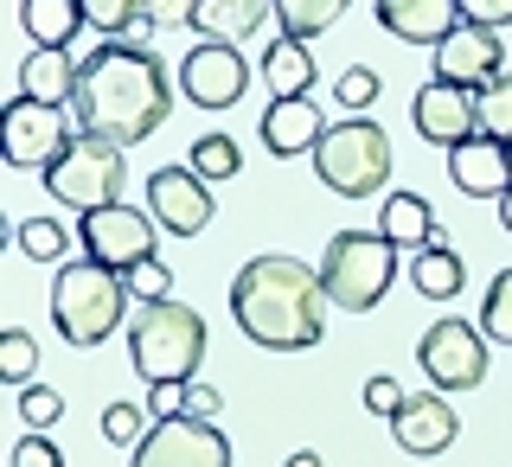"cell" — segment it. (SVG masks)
<instances>
[{
  "instance_id": "19",
  "label": "cell",
  "mask_w": 512,
  "mask_h": 467,
  "mask_svg": "<svg viewBox=\"0 0 512 467\" xmlns=\"http://www.w3.org/2000/svg\"><path fill=\"white\" fill-rule=\"evenodd\" d=\"M378 26L410 45H442L461 26V0H378Z\"/></svg>"
},
{
  "instance_id": "9",
  "label": "cell",
  "mask_w": 512,
  "mask_h": 467,
  "mask_svg": "<svg viewBox=\"0 0 512 467\" xmlns=\"http://www.w3.org/2000/svg\"><path fill=\"white\" fill-rule=\"evenodd\" d=\"M84 250H90V263H109V269H141V263H154V231L160 224L148 212H135V205H109V212H90L84 224Z\"/></svg>"
},
{
  "instance_id": "40",
  "label": "cell",
  "mask_w": 512,
  "mask_h": 467,
  "mask_svg": "<svg viewBox=\"0 0 512 467\" xmlns=\"http://www.w3.org/2000/svg\"><path fill=\"white\" fill-rule=\"evenodd\" d=\"M192 13H199V0H148V26H192Z\"/></svg>"
},
{
  "instance_id": "33",
  "label": "cell",
  "mask_w": 512,
  "mask_h": 467,
  "mask_svg": "<svg viewBox=\"0 0 512 467\" xmlns=\"http://www.w3.org/2000/svg\"><path fill=\"white\" fill-rule=\"evenodd\" d=\"M148 410H141V404H109L103 410V436L109 442H128V448H141V442H148Z\"/></svg>"
},
{
  "instance_id": "7",
  "label": "cell",
  "mask_w": 512,
  "mask_h": 467,
  "mask_svg": "<svg viewBox=\"0 0 512 467\" xmlns=\"http://www.w3.org/2000/svg\"><path fill=\"white\" fill-rule=\"evenodd\" d=\"M314 173L346 199H372V192L391 180V135L372 116H346L320 135L314 148Z\"/></svg>"
},
{
  "instance_id": "31",
  "label": "cell",
  "mask_w": 512,
  "mask_h": 467,
  "mask_svg": "<svg viewBox=\"0 0 512 467\" xmlns=\"http://www.w3.org/2000/svg\"><path fill=\"white\" fill-rule=\"evenodd\" d=\"M480 333H487V340H500V346H512V269L493 276L487 308H480Z\"/></svg>"
},
{
  "instance_id": "35",
  "label": "cell",
  "mask_w": 512,
  "mask_h": 467,
  "mask_svg": "<svg viewBox=\"0 0 512 467\" xmlns=\"http://www.w3.org/2000/svg\"><path fill=\"white\" fill-rule=\"evenodd\" d=\"M128 295H141V301H167V295H173V269L160 263V256H154V263H141V269H128Z\"/></svg>"
},
{
  "instance_id": "22",
  "label": "cell",
  "mask_w": 512,
  "mask_h": 467,
  "mask_svg": "<svg viewBox=\"0 0 512 467\" xmlns=\"http://www.w3.org/2000/svg\"><path fill=\"white\" fill-rule=\"evenodd\" d=\"M378 237L391 250H429L436 244V212H429V199H416V192H391L378 212Z\"/></svg>"
},
{
  "instance_id": "10",
  "label": "cell",
  "mask_w": 512,
  "mask_h": 467,
  "mask_svg": "<svg viewBox=\"0 0 512 467\" xmlns=\"http://www.w3.org/2000/svg\"><path fill=\"white\" fill-rule=\"evenodd\" d=\"M128 467H231V442L199 416H173V423L148 429V442L135 448Z\"/></svg>"
},
{
  "instance_id": "36",
  "label": "cell",
  "mask_w": 512,
  "mask_h": 467,
  "mask_svg": "<svg viewBox=\"0 0 512 467\" xmlns=\"http://www.w3.org/2000/svg\"><path fill=\"white\" fill-rule=\"evenodd\" d=\"M378 96V71H365V64H352V71L340 77V109H365Z\"/></svg>"
},
{
  "instance_id": "43",
  "label": "cell",
  "mask_w": 512,
  "mask_h": 467,
  "mask_svg": "<svg viewBox=\"0 0 512 467\" xmlns=\"http://www.w3.org/2000/svg\"><path fill=\"white\" fill-rule=\"evenodd\" d=\"M288 467H320V455H314V448H301V455H288Z\"/></svg>"
},
{
  "instance_id": "21",
  "label": "cell",
  "mask_w": 512,
  "mask_h": 467,
  "mask_svg": "<svg viewBox=\"0 0 512 467\" xmlns=\"http://www.w3.org/2000/svg\"><path fill=\"white\" fill-rule=\"evenodd\" d=\"M263 20H276V7H269V0H199V13H192L199 39H218V45L256 39V26H263Z\"/></svg>"
},
{
  "instance_id": "3",
  "label": "cell",
  "mask_w": 512,
  "mask_h": 467,
  "mask_svg": "<svg viewBox=\"0 0 512 467\" xmlns=\"http://www.w3.org/2000/svg\"><path fill=\"white\" fill-rule=\"evenodd\" d=\"M128 359L148 384H192L205 359V314L186 301H141V314L128 320Z\"/></svg>"
},
{
  "instance_id": "15",
  "label": "cell",
  "mask_w": 512,
  "mask_h": 467,
  "mask_svg": "<svg viewBox=\"0 0 512 467\" xmlns=\"http://www.w3.org/2000/svg\"><path fill=\"white\" fill-rule=\"evenodd\" d=\"M410 116H416V135H423V141H436V148H461V141H474V135H480L474 90L442 84V77H429V84L416 90Z\"/></svg>"
},
{
  "instance_id": "26",
  "label": "cell",
  "mask_w": 512,
  "mask_h": 467,
  "mask_svg": "<svg viewBox=\"0 0 512 467\" xmlns=\"http://www.w3.org/2000/svg\"><path fill=\"white\" fill-rule=\"evenodd\" d=\"M269 7H276L282 39H301V45H308L314 32H327L346 13V0H269Z\"/></svg>"
},
{
  "instance_id": "13",
  "label": "cell",
  "mask_w": 512,
  "mask_h": 467,
  "mask_svg": "<svg viewBox=\"0 0 512 467\" xmlns=\"http://www.w3.org/2000/svg\"><path fill=\"white\" fill-rule=\"evenodd\" d=\"M500 71H506V45H500V32H493V26L461 20V26L436 45V77H442V84L487 90Z\"/></svg>"
},
{
  "instance_id": "8",
  "label": "cell",
  "mask_w": 512,
  "mask_h": 467,
  "mask_svg": "<svg viewBox=\"0 0 512 467\" xmlns=\"http://www.w3.org/2000/svg\"><path fill=\"white\" fill-rule=\"evenodd\" d=\"M416 365L429 372L436 391H474L487 378V333L468 327V320H436L416 346Z\"/></svg>"
},
{
  "instance_id": "29",
  "label": "cell",
  "mask_w": 512,
  "mask_h": 467,
  "mask_svg": "<svg viewBox=\"0 0 512 467\" xmlns=\"http://www.w3.org/2000/svg\"><path fill=\"white\" fill-rule=\"evenodd\" d=\"M186 167L199 173V180H231L244 160H237V141L231 135H199V141H192V154H186Z\"/></svg>"
},
{
  "instance_id": "39",
  "label": "cell",
  "mask_w": 512,
  "mask_h": 467,
  "mask_svg": "<svg viewBox=\"0 0 512 467\" xmlns=\"http://www.w3.org/2000/svg\"><path fill=\"white\" fill-rule=\"evenodd\" d=\"M404 404H410V397L397 391V378H372V384H365V410H378V416H397Z\"/></svg>"
},
{
  "instance_id": "44",
  "label": "cell",
  "mask_w": 512,
  "mask_h": 467,
  "mask_svg": "<svg viewBox=\"0 0 512 467\" xmlns=\"http://www.w3.org/2000/svg\"><path fill=\"white\" fill-rule=\"evenodd\" d=\"M500 224H506V231H512V192H506V199H500Z\"/></svg>"
},
{
  "instance_id": "6",
  "label": "cell",
  "mask_w": 512,
  "mask_h": 467,
  "mask_svg": "<svg viewBox=\"0 0 512 467\" xmlns=\"http://www.w3.org/2000/svg\"><path fill=\"white\" fill-rule=\"evenodd\" d=\"M122 180H128V160H122L116 141H103V135H71V148L45 167V192H52L58 205H71L77 218L122 205Z\"/></svg>"
},
{
  "instance_id": "4",
  "label": "cell",
  "mask_w": 512,
  "mask_h": 467,
  "mask_svg": "<svg viewBox=\"0 0 512 467\" xmlns=\"http://www.w3.org/2000/svg\"><path fill=\"white\" fill-rule=\"evenodd\" d=\"M128 314V276L109 263H58L52 276V320L71 346H103Z\"/></svg>"
},
{
  "instance_id": "24",
  "label": "cell",
  "mask_w": 512,
  "mask_h": 467,
  "mask_svg": "<svg viewBox=\"0 0 512 467\" xmlns=\"http://www.w3.org/2000/svg\"><path fill=\"white\" fill-rule=\"evenodd\" d=\"M20 20H26V32H32V45H39V52H64V45L77 39V26H90L77 0H26Z\"/></svg>"
},
{
  "instance_id": "12",
  "label": "cell",
  "mask_w": 512,
  "mask_h": 467,
  "mask_svg": "<svg viewBox=\"0 0 512 467\" xmlns=\"http://www.w3.org/2000/svg\"><path fill=\"white\" fill-rule=\"evenodd\" d=\"M250 84V64L237 58V45H218V39H199L192 52L180 58V90L192 96L199 109H231Z\"/></svg>"
},
{
  "instance_id": "17",
  "label": "cell",
  "mask_w": 512,
  "mask_h": 467,
  "mask_svg": "<svg viewBox=\"0 0 512 467\" xmlns=\"http://www.w3.org/2000/svg\"><path fill=\"white\" fill-rule=\"evenodd\" d=\"M391 436H397L404 455H442V448H455V436H461V416L448 410L442 391H429V397H410V404L391 416Z\"/></svg>"
},
{
  "instance_id": "25",
  "label": "cell",
  "mask_w": 512,
  "mask_h": 467,
  "mask_svg": "<svg viewBox=\"0 0 512 467\" xmlns=\"http://www.w3.org/2000/svg\"><path fill=\"white\" fill-rule=\"evenodd\" d=\"M461 282H468V263H461L448 244H429V250H416L410 256V288L423 301H448V295H461Z\"/></svg>"
},
{
  "instance_id": "16",
  "label": "cell",
  "mask_w": 512,
  "mask_h": 467,
  "mask_svg": "<svg viewBox=\"0 0 512 467\" xmlns=\"http://www.w3.org/2000/svg\"><path fill=\"white\" fill-rule=\"evenodd\" d=\"M448 180L468 192V199H506L512 192V148L493 135L461 141V148H448Z\"/></svg>"
},
{
  "instance_id": "27",
  "label": "cell",
  "mask_w": 512,
  "mask_h": 467,
  "mask_svg": "<svg viewBox=\"0 0 512 467\" xmlns=\"http://www.w3.org/2000/svg\"><path fill=\"white\" fill-rule=\"evenodd\" d=\"M474 109H480V135L512 148V71H500L487 90H474Z\"/></svg>"
},
{
  "instance_id": "2",
  "label": "cell",
  "mask_w": 512,
  "mask_h": 467,
  "mask_svg": "<svg viewBox=\"0 0 512 467\" xmlns=\"http://www.w3.org/2000/svg\"><path fill=\"white\" fill-rule=\"evenodd\" d=\"M327 282L320 269L295 256H250L231 282V314L256 346L269 352H308L327 333Z\"/></svg>"
},
{
  "instance_id": "23",
  "label": "cell",
  "mask_w": 512,
  "mask_h": 467,
  "mask_svg": "<svg viewBox=\"0 0 512 467\" xmlns=\"http://www.w3.org/2000/svg\"><path fill=\"white\" fill-rule=\"evenodd\" d=\"M314 77H320V64H314V52L301 39H276L263 52V84H269L276 103H288V96H314Z\"/></svg>"
},
{
  "instance_id": "34",
  "label": "cell",
  "mask_w": 512,
  "mask_h": 467,
  "mask_svg": "<svg viewBox=\"0 0 512 467\" xmlns=\"http://www.w3.org/2000/svg\"><path fill=\"white\" fill-rule=\"evenodd\" d=\"M20 416H26L32 436H45V429H52L58 416H64V397H58V391H45V384H26V391H20Z\"/></svg>"
},
{
  "instance_id": "14",
  "label": "cell",
  "mask_w": 512,
  "mask_h": 467,
  "mask_svg": "<svg viewBox=\"0 0 512 467\" xmlns=\"http://www.w3.org/2000/svg\"><path fill=\"white\" fill-rule=\"evenodd\" d=\"M148 212H154L160 231L199 237L205 224L218 218V205H212V192H205V180L192 167H160L154 180H148Z\"/></svg>"
},
{
  "instance_id": "11",
  "label": "cell",
  "mask_w": 512,
  "mask_h": 467,
  "mask_svg": "<svg viewBox=\"0 0 512 467\" xmlns=\"http://www.w3.org/2000/svg\"><path fill=\"white\" fill-rule=\"evenodd\" d=\"M0 141H7L13 167H52V160L71 148V128H64V109H45L32 96H13L7 122H0Z\"/></svg>"
},
{
  "instance_id": "32",
  "label": "cell",
  "mask_w": 512,
  "mask_h": 467,
  "mask_svg": "<svg viewBox=\"0 0 512 467\" xmlns=\"http://www.w3.org/2000/svg\"><path fill=\"white\" fill-rule=\"evenodd\" d=\"M32 365H39V340L13 327L7 340H0V378H7V384H20V391H26V384H32Z\"/></svg>"
},
{
  "instance_id": "20",
  "label": "cell",
  "mask_w": 512,
  "mask_h": 467,
  "mask_svg": "<svg viewBox=\"0 0 512 467\" xmlns=\"http://www.w3.org/2000/svg\"><path fill=\"white\" fill-rule=\"evenodd\" d=\"M77 77H84V64L71 52H39L32 45V58L20 64V96H32L45 109H64V103H77Z\"/></svg>"
},
{
  "instance_id": "37",
  "label": "cell",
  "mask_w": 512,
  "mask_h": 467,
  "mask_svg": "<svg viewBox=\"0 0 512 467\" xmlns=\"http://www.w3.org/2000/svg\"><path fill=\"white\" fill-rule=\"evenodd\" d=\"M148 416H154V423L186 416V384H148Z\"/></svg>"
},
{
  "instance_id": "41",
  "label": "cell",
  "mask_w": 512,
  "mask_h": 467,
  "mask_svg": "<svg viewBox=\"0 0 512 467\" xmlns=\"http://www.w3.org/2000/svg\"><path fill=\"white\" fill-rule=\"evenodd\" d=\"M13 467H64V455L45 436H26L20 448H13Z\"/></svg>"
},
{
  "instance_id": "30",
  "label": "cell",
  "mask_w": 512,
  "mask_h": 467,
  "mask_svg": "<svg viewBox=\"0 0 512 467\" xmlns=\"http://www.w3.org/2000/svg\"><path fill=\"white\" fill-rule=\"evenodd\" d=\"M20 250L32 256V263H64L71 237H64L58 218H26V224H20Z\"/></svg>"
},
{
  "instance_id": "18",
  "label": "cell",
  "mask_w": 512,
  "mask_h": 467,
  "mask_svg": "<svg viewBox=\"0 0 512 467\" xmlns=\"http://www.w3.org/2000/svg\"><path fill=\"white\" fill-rule=\"evenodd\" d=\"M327 128L333 122L314 109V96H288V103H269L263 109V148L276 154V160H295V154H314Z\"/></svg>"
},
{
  "instance_id": "28",
  "label": "cell",
  "mask_w": 512,
  "mask_h": 467,
  "mask_svg": "<svg viewBox=\"0 0 512 467\" xmlns=\"http://www.w3.org/2000/svg\"><path fill=\"white\" fill-rule=\"evenodd\" d=\"M77 7H84V20L103 39H128V32L148 20V0H77Z\"/></svg>"
},
{
  "instance_id": "5",
  "label": "cell",
  "mask_w": 512,
  "mask_h": 467,
  "mask_svg": "<svg viewBox=\"0 0 512 467\" xmlns=\"http://www.w3.org/2000/svg\"><path fill=\"white\" fill-rule=\"evenodd\" d=\"M320 282L340 314H372L397 282V250L378 231H340L320 256Z\"/></svg>"
},
{
  "instance_id": "38",
  "label": "cell",
  "mask_w": 512,
  "mask_h": 467,
  "mask_svg": "<svg viewBox=\"0 0 512 467\" xmlns=\"http://www.w3.org/2000/svg\"><path fill=\"white\" fill-rule=\"evenodd\" d=\"M461 20H474V26H512V0H461Z\"/></svg>"
},
{
  "instance_id": "1",
  "label": "cell",
  "mask_w": 512,
  "mask_h": 467,
  "mask_svg": "<svg viewBox=\"0 0 512 467\" xmlns=\"http://www.w3.org/2000/svg\"><path fill=\"white\" fill-rule=\"evenodd\" d=\"M71 109H77V135H103L116 148H135L173 116V90L154 52H141L128 39H103L84 58Z\"/></svg>"
},
{
  "instance_id": "42",
  "label": "cell",
  "mask_w": 512,
  "mask_h": 467,
  "mask_svg": "<svg viewBox=\"0 0 512 467\" xmlns=\"http://www.w3.org/2000/svg\"><path fill=\"white\" fill-rule=\"evenodd\" d=\"M218 410H224V397L212 391V384H186V416H199V423H212Z\"/></svg>"
}]
</instances>
